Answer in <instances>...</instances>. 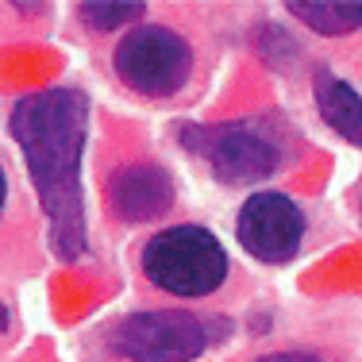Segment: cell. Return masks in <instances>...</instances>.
Segmentation results:
<instances>
[{"label":"cell","mask_w":362,"mask_h":362,"mask_svg":"<svg viewBox=\"0 0 362 362\" xmlns=\"http://www.w3.org/2000/svg\"><path fill=\"white\" fill-rule=\"evenodd\" d=\"M8 127L23 151V166L50 223V251L62 262L85 258L89 216H85L81 158L89 143V97L74 85L28 93L12 105Z\"/></svg>","instance_id":"obj_1"},{"label":"cell","mask_w":362,"mask_h":362,"mask_svg":"<svg viewBox=\"0 0 362 362\" xmlns=\"http://www.w3.org/2000/svg\"><path fill=\"white\" fill-rule=\"evenodd\" d=\"M143 278L154 289L170 293L181 300H197L216 293L228 281V251H223L220 235L201 223H177L143 243L139 255Z\"/></svg>","instance_id":"obj_2"},{"label":"cell","mask_w":362,"mask_h":362,"mask_svg":"<svg viewBox=\"0 0 362 362\" xmlns=\"http://www.w3.org/2000/svg\"><path fill=\"white\" fill-rule=\"evenodd\" d=\"M181 146L204 154L212 177L223 181V185H255V181L270 177L286 158L278 135L262 124H251V119H231V124L216 127L185 124L181 127Z\"/></svg>","instance_id":"obj_3"},{"label":"cell","mask_w":362,"mask_h":362,"mask_svg":"<svg viewBox=\"0 0 362 362\" xmlns=\"http://www.w3.org/2000/svg\"><path fill=\"white\" fill-rule=\"evenodd\" d=\"M112 66H116L119 81L139 97L166 100L185 89L189 77H193V47L174 28L143 23L116 42Z\"/></svg>","instance_id":"obj_4"},{"label":"cell","mask_w":362,"mask_h":362,"mask_svg":"<svg viewBox=\"0 0 362 362\" xmlns=\"http://www.w3.org/2000/svg\"><path fill=\"white\" fill-rule=\"evenodd\" d=\"M108 347L127 362H193L212 347V324L181 308H146L108 327Z\"/></svg>","instance_id":"obj_5"},{"label":"cell","mask_w":362,"mask_h":362,"mask_svg":"<svg viewBox=\"0 0 362 362\" xmlns=\"http://www.w3.org/2000/svg\"><path fill=\"white\" fill-rule=\"evenodd\" d=\"M235 235H239V247L258 262L266 266L293 262V255L305 243V212L289 193L262 189V193H251L239 204Z\"/></svg>","instance_id":"obj_6"},{"label":"cell","mask_w":362,"mask_h":362,"mask_svg":"<svg viewBox=\"0 0 362 362\" xmlns=\"http://www.w3.org/2000/svg\"><path fill=\"white\" fill-rule=\"evenodd\" d=\"M174 177L158 162H127L108 181V212L119 223H154L174 209Z\"/></svg>","instance_id":"obj_7"},{"label":"cell","mask_w":362,"mask_h":362,"mask_svg":"<svg viewBox=\"0 0 362 362\" xmlns=\"http://www.w3.org/2000/svg\"><path fill=\"white\" fill-rule=\"evenodd\" d=\"M316 108L332 132L362 146V97L351 81L335 74H320L316 77Z\"/></svg>","instance_id":"obj_8"},{"label":"cell","mask_w":362,"mask_h":362,"mask_svg":"<svg viewBox=\"0 0 362 362\" xmlns=\"http://www.w3.org/2000/svg\"><path fill=\"white\" fill-rule=\"evenodd\" d=\"M286 8L320 35H351L362 28V0H286Z\"/></svg>","instance_id":"obj_9"},{"label":"cell","mask_w":362,"mask_h":362,"mask_svg":"<svg viewBox=\"0 0 362 362\" xmlns=\"http://www.w3.org/2000/svg\"><path fill=\"white\" fill-rule=\"evenodd\" d=\"M143 12L146 4H139V0H85V4H77L81 23L93 31H116L124 23H135Z\"/></svg>","instance_id":"obj_10"},{"label":"cell","mask_w":362,"mask_h":362,"mask_svg":"<svg viewBox=\"0 0 362 362\" xmlns=\"http://www.w3.org/2000/svg\"><path fill=\"white\" fill-rule=\"evenodd\" d=\"M255 47L274 70H286L293 58H297V42H293V35L281 31V28H274V23H262V28L255 31Z\"/></svg>","instance_id":"obj_11"},{"label":"cell","mask_w":362,"mask_h":362,"mask_svg":"<svg viewBox=\"0 0 362 362\" xmlns=\"http://www.w3.org/2000/svg\"><path fill=\"white\" fill-rule=\"evenodd\" d=\"M258 362H324V358L305 355V351H281V355H266V358H258Z\"/></svg>","instance_id":"obj_12"},{"label":"cell","mask_w":362,"mask_h":362,"mask_svg":"<svg viewBox=\"0 0 362 362\" xmlns=\"http://www.w3.org/2000/svg\"><path fill=\"white\" fill-rule=\"evenodd\" d=\"M4 204H8V174L0 166V216H4Z\"/></svg>","instance_id":"obj_13"},{"label":"cell","mask_w":362,"mask_h":362,"mask_svg":"<svg viewBox=\"0 0 362 362\" xmlns=\"http://www.w3.org/2000/svg\"><path fill=\"white\" fill-rule=\"evenodd\" d=\"M4 332H8V308L0 305V335H4Z\"/></svg>","instance_id":"obj_14"}]
</instances>
